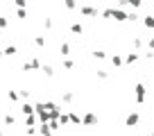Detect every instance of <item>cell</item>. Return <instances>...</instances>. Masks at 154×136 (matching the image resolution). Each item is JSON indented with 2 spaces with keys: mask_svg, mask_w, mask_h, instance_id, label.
I'll use <instances>...</instances> for the list:
<instances>
[{
  "mask_svg": "<svg viewBox=\"0 0 154 136\" xmlns=\"http://www.w3.org/2000/svg\"><path fill=\"white\" fill-rule=\"evenodd\" d=\"M20 111H23V116L27 118V116H34L36 109H34V104H29V102H23V104H20Z\"/></svg>",
  "mask_w": 154,
  "mask_h": 136,
  "instance_id": "2",
  "label": "cell"
},
{
  "mask_svg": "<svg viewBox=\"0 0 154 136\" xmlns=\"http://www.w3.org/2000/svg\"><path fill=\"white\" fill-rule=\"evenodd\" d=\"M16 16H18V18H27V11H25V9H18V11H16Z\"/></svg>",
  "mask_w": 154,
  "mask_h": 136,
  "instance_id": "28",
  "label": "cell"
},
{
  "mask_svg": "<svg viewBox=\"0 0 154 136\" xmlns=\"http://www.w3.org/2000/svg\"><path fill=\"white\" fill-rule=\"evenodd\" d=\"M113 18H116V20H129V14H125L120 7H118V9L113 7Z\"/></svg>",
  "mask_w": 154,
  "mask_h": 136,
  "instance_id": "5",
  "label": "cell"
},
{
  "mask_svg": "<svg viewBox=\"0 0 154 136\" xmlns=\"http://www.w3.org/2000/svg\"><path fill=\"white\" fill-rule=\"evenodd\" d=\"M48 125H50V129H52V131H57L59 127H61V122H59V120H50Z\"/></svg>",
  "mask_w": 154,
  "mask_h": 136,
  "instance_id": "19",
  "label": "cell"
},
{
  "mask_svg": "<svg viewBox=\"0 0 154 136\" xmlns=\"http://www.w3.org/2000/svg\"><path fill=\"white\" fill-rule=\"evenodd\" d=\"M72 100H75V95H72V93L70 91H66V93H61V102H63V104H70V102Z\"/></svg>",
  "mask_w": 154,
  "mask_h": 136,
  "instance_id": "10",
  "label": "cell"
},
{
  "mask_svg": "<svg viewBox=\"0 0 154 136\" xmlns=\"http://www.w3.org/2000/svg\"><path fill=\"white\" fill-rule=\"evenodd\" d=\"M136 61H138V52H131L125 57V63H136Z\"/></svg>",
  "mask_w": 154,
  "mask_h": 136,
  "instance_id": "12",
  "label": "cell"
},
{
  "mask_svg": "<svg viewBox=\"0 0 154 136\" xmlns=\"http://www.w3.org/2000/svg\"><path fill=\"white\" fill-rule=\"evenodd\" d=\"M134 48H136V50L143 48V39H138V36H136V39H134Z\"/></svg>",
  "mask_w": 154,
  "mask_h": 136,
  "instance_id": "25",
  "label": "cell"
},
{
  "mask_svg": "<svg viewBox=\"0 0 154 136\" xmlns=\"http://www.w3.org/2000/svg\"><path fill=\"white\" fill-rule=\"evenodd\" d=\"M0 136H5V134H2V129H0Z\"/></svg>",
  "mask_w": 154,
  "mask_h": 136,
  "instance_id": "32",
  "label": "cell"
},
{
  "mask_svg": "<svg viewBox=\"0 0 154 136\" xmlns=\"http://www.w3.org/2000/svg\"><path fill=\"white\" fill-rule=\"evenodd\" d=\"M147 48H149V50H152V52H154V36H152V39L147 41Z\"/></svg>",
  "mask_w": 154,
  "mask_h": 136,
  "instance_id": "31",
  "label": "cell"
},
{
  "mask_svg": "<svg viewBox=\"0 0 154 136\" xmlns=\"http://www.w3.org/2000/svg\"><path fill=\"white\" fill-rule=\"evenodd\" d=\"M7 95H9V100H18V97H20V93H16V91H9V93H7Z\"/></svg>",
  "mask_w": 154,
  "mask_h": 136,
  "instance_id": "26",
  "label": "cell"
},
{
  "mask_svg": "<svg viewBox=\"0 0 154 136\" xmlns=\"http://www.w3.org/2000/svg\"><path fill=\"white\" fill-rule=\"evenodd\" d=\"M136 122H138V113H136V111H134V113H129V116L125 118V125H127V127H134Z\"/></svg>",
  "mask_w": 154,
  "mask_h": 136,
  "instance_id": "6",
  "label": "cell"
},
{
  "mask_svg": "<svg viewBox=\"0 0 154 136\" xmlns=\"http://www.w3.org/2000/svg\"><path fill=\"white\" fill-rule=\"evenodd\" d=\"M72 66H75V61H72V59H63V68H68V70H70Z\"/></svg>",
  "mask_w": 154,
  "mask_h": 136,
  "instance_id": "23",
  "label": "cell"
},
{
  "mask_svg": "<svg viewBox=\"0 0 154 136\" xmlns=\"http://www.w3.org/2000/svg\"><path fill=\"white\" fill-rule=\"evenodd\" d=\"M93 57H95V59H106V52H104V50H95Z\"/></svg>",
  "mask_w": 154,
  "mask_h": 136,
  "instance_id": "20",
  "label": "cell"
},
{
  "mask_svg": "<svg viewBox=\"0 0 154 136\" xmlns=\"http://www.w3.org/2000/svg\"><path fill=\"white\" fill-rule=\"evenodd\" d=\"M34 43H36L38 48H43V45H45V39H43V36H36V39H34Z\"/></svg>",
  "mask_w": 154,
  "mask_h": 136,
  "instance_id": "22",
  "label": "cell"
},
{
  "mask_svg": "<svg viewBox=\"0 0 154 136\" xmlns=\"http://www.w3.org/2000/svg\"><path fill=\"white\" fill-rule=\"evenodd\" d=\"M2 52H5V54H16V45H7Z\"/></svg>",
  "mask_w": 154,
  "mask_h": 136,
  "instance_id": "21",
  "label": "cell"
},
{
  "mask_svg": "<svg viewBox=\"0 0 154 136\" xmlns=\"http://www.w3.org/2000/svg\"><path fill=\"white\" fill-rule=\"evenodd\" d=\"M59 122H61V125H68V122H70V118H68V113H61V118H59Z\"/></svg>",
  "mask_w": 154,
  "mask_h": 136,
  "instance_id": "24",
  "label": "cell"
},
{
  "mask_svg": "<svg viewBox=\"0 0 154 136\" xmlns=\"http://www.w3.org/2000/svg\"><path fill=\"white\" fill-rule=\"evenodd\" d=\"M36 120H38L36 113H34V116H27V118H25V125H27V127H34V125H36Z\"/></svg>",
  "mask_w": 154,
  "mask_h": 136,
  "instance_id": "13",
  "label": "cell"
},
{
  "mask_svg": "<svg viewBox=\"0 0 154 136\" xmlns=\"http://www.w3.org/2000/svg\"><path fill=\"white\" fill-rule=\"evenodd\" d=\"M145 27L154 29V16H145Z\"/></svg>",
  "mask_w": 154,
  "mask_h": 136,
  "instance_id": "17",
  "label": "cell"
},
{
  "mask_svg": "<svg viewBox=\"0 0 154 136\" xmlns=\"http://www.w3.org/2000/svg\"><path fill=\"white\" fill-rule=\"evenodd\" d=\"M70 32H72V34H82V32H84L82 23H72V25H70Z\"/></svg>",
  "mask_w": 154,
  "mask_h": 136,
  "instance_id": "11",
  "label": "cell"
},
{
  "mask_svg": "<svg viewBox=\"0 0 154 136\" xmlns=\"http://www.w3.org/2000/svg\"><path fill=\"white\" fill-rule=\"evenodd\" d=\"M149 136H154V131H152V134H149Z\"/></svg>",
  "mask_w": 154,
  "mask_h": 136,
  "instance_id": "33",
  "label": "cell"
},
{
  "mask_svg": "<svg viewBox=\"0 0 154 136\" xmlns=\"http://www.w3.org/2000/svg\"><path fill=\"white\" fill-rule=\"evenodd\" d=\"M7 27V16H0V29Z\"/></svg>",
  "mask_w": 154,
  "mask_h": 136,
  "instance_id": "27",
  "label": "cell"
},
{
  "mask_svg": "<svg viewBox=\"0 0 154 136\" xmlns=\"http://www.w3.org/2000/svg\"><path fill=\"white\" fill-rule=\"evenodd\" d=\"M134 91H136V102H143L145 100V86L143 84H136Z\"/></svg>",
  "mask_w": 154,
  "mask_h": 136,
  "instance_id": "4",
  "label": "cell"
},
{
  "mask_svg": "<svg viewBox=\"0 0 154 136\" xmlns=\"http://www.w3.org/2000/svg\"><path fill=\"white\" fill-rule=\"evenodd\" d=\"M111 63H113V66L118 68V66H122V63H125V61H122V57H118V54H113V57H111Z\"/></svg>",
  "mask_w": 154,
  "mask_h": 136,
  "instance_id": "14",
  "label": "cell"
},
{
  "mask_svg": "<svg viewBox=\"0 0 154 136\" xmlns=\"http://www.w3.org/2000/svg\"><path fill=\"white\" fill-rule=\"evenodd\" d=\"M82 122H84V125H95V122H97V116H95V113H86V116L82 118Z\"/></svg>",
  "mask_w": 154,
  "mask_h": 136,
  "instance_id": "7",
  "label": "cell"
},
{
  "mask_svg": "<svg viewBox=\"0 0 154 136\" xmlns=\"http://www.w3.org/2000/svg\"><path fill=\"white\" fill-rule=\"evenodd\" d=\"M59 52H61V57H66V54H70V45H68V43H61V48H59Z\"/></svg>",
  "mask_w": 154,
  "mask_h": 136,
  "instance_id": "15",
  "label": "cell"
},
{
  "mask_svg": "<svg viewBox=\"0 0 154 136\" xmlns=\"http://www.w3.org/2000/svg\"><path fill=\"white\" fill-rule=\"evenodd\" d=\"M41 68V61H38V57H32L29 61L23 63V70H38Z\"/></svg>",
  "mask_w": 154,
  "mask_h": 136,
  "instance_id": "1",
  "label": "cell"
},
{
  "mask_svg": "<svg viewBox=\"0 0 154 136\" xmlns=\"http://www.w3.org/2000/svg\"><path fill=\"white\" fill-rule=\"evenodd\" d=\"M2 120H5V125H14V116H11V113H5V118H2Z\"/></svg>",
  "mask_w": 154,
  "mask_h": 136,
  "instance_id": "18",
  "label": "cell"
},
{
  "mask_svg": "<svg viewBox=\"0 0 154 136\" xmlns=\"http://www.w3.org/2000/svg\"><path fill=\"white\" fill-rule=\"evenodd\" d=\"M79 14H84V16H91V18H95V16L100 14V9H97V7H79Z\"/></svg>",
  "mask_w": 154,
  "mask_h": 136,
  "instance_id": "3",
  "label": "cell"
},
{
  "mask_svg": "<svg viewBox=\"0 0 154 136\" xmlns=\"http://www.w3.org/2000/svg\"><path fill=\"white\" fill-rule=\"evenodd\" d=\"M41 73H43L45 77H52V75H54V68L50 66V63H45V66H41Z\"/></svg>",
  "mask_w": 154,
  "mask_h": 136,
  "instance_id": "9",
  "label": "cell"
},
{
  "mask_svg": "<svg viewBox=\"0 0 154 136\" xmlns=\"http://www.w3.org/2000/svg\"><path fill=\"white\" fill-rule=\"evenodd\" d=\"M97 77H100V79H106V77H109V73H106V70H97Z\"/></svg>",
  "mask_w": 154,
  "mask_h": 136,
  "instance_id": "29",
  "label": "cell"
},
{
  "mask_svg": "<svg viewBox=\"0 0 154 136\" xmlns=\"http://www.w3.org/2000/svg\"><path fill=\"white\" fill-rule=\"evenodd\" d=\"M68 118H70V122H72V125H79V122H82V118L77 116V113H68Z\"/></svg>",
  "mask_w": 154,
  "mask_h": 136,
  "instance_id": "16",
  "label": "cell"
},
{
  "mask_svg": "<svg viewBox=\"0 0 154 136\" xmlns=\"http://www.w3.org/2000/svg\"><path fill=\"white\" fill-rule=\"evenodd\" d=\"M38 136H52L50 125H38Z\"/></svg>",
  "mask_w": 154,
  "mask_h": 136,
  "instance_id": "8",
  "label": "cell"
},
{
  "mask_svg": "<svg viewBox=\"0 0 154 136\" xmlns=\"http://www.w3.org/2000/svg\"><path fill=\"white\" fill-rule=\"evenodd\" d=\"M43 27H45V29L52 27V18H45V20H43Z\"/></svg>",
  "mask_w": 154,
  "mask_h": 136,
  "instance_id": "30",
  "label": "cell"
}]
</instances>
